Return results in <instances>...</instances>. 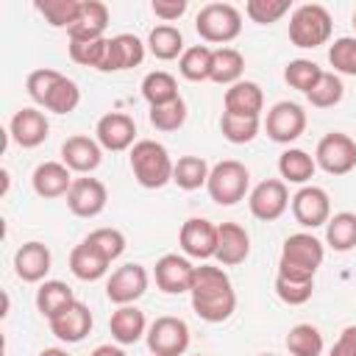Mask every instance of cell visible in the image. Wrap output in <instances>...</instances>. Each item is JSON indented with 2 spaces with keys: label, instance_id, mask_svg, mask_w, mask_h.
Listing matches in <instances>:
<instances>
[{
  "label": "cell",
  "instance_id": "obj_1",
  "mask_svg": "<svg viewBox=\"0 0 356 356\" xmlns=\"http://www.w3.org/2000/svg\"><path fill=\"white\" fill-rule=\"evenodd\" d=\"M189 298H192L195 314L206 323H225L236 309L234 284H231L228 273L222 267H214V264L195 267Z\"/></svg>",
  "mask_w": 356,
  "mask_h": 356
},
{
  "label": "cell",
  "instance_id": "obj_2",
  "mask_svg": "<svg viewBox=\"0 0 356 356\" xmlns=\"http://www.w3.org/2000/svg\"><path fill=\"white\" fill-rule=\"evenodd\" d=\"M131 172L139 186L145 189H161L164 184L172 181V159L167 147L156 139H139L131 147Z\"/></svg>",
  "mask_w": 356,
  "mask_h": 356
},
{
  "label": "cell",
  "instance_id": "obj_3",
  "mask_svg": "<svg viewBox=\"0 0 356 356\" xmlns=\"http://www.w3.org/2000/svg\"><path fill=\"white\" fill-rule=\"evenodd\" d=\"M325 259V248L314 234H289L281 248L278 259V273L292 275V278H314L317 267Z\"/></svg>",
  "mask_w": 356,
  "mask_h": 356
},
{
  "label": "cell",
  "instance_id": "obj_4",
  "mask_svg": "<svg viewBox=\"0 0 356 356\" xmlns=\"http://www.w3.org/2000/svg\"><path fill=\"white\" fill-rule=\"evenodd\" d=\"M331 31H334V19L328 8L320 3H303L289 17V42L295 47L314 50L331 39Z\"/></svg>",
  "mask_w": 356,
  "mask_h": 356
},
{
  "label": "cell",
  "instance_id": "obj_5",
  "mask_svg": "<svg viewBox=\"0 0 356 356\" xmlns=\"http://www.w3.org/2000/svg\"><path fill=\"white\" fill-rule=\"evenodd\" d=\"M195 31L203 42L228 44L242 33V14L231 3H206L195 17Z\"/></svg>",
  "mask_w": 356,
  "mask_h": 356
},
{
  "label": "cell",
  "instance_id": "obj_6",
  "mask_svg": "<svg viewBox=\"0 0 356 356\" xmlns=\"http://www.w3.org/2000/svg\"><path fill=\"white\" fill-rule=\"evenodd\" d=\"M248 186H250V172L236 159H225V161L214 164L211 172H209V181H206L209 197L217 206H234V203H239L248 195Z\"/></svg>",
  "mask_w": 356,
  "mask_h": 356
},
{
  "label": "cell",
  "instance_id": "obj_7",
  "mask_svg": "<svg viewBox=\"0 0 356 356\" xmlns=\"http://www.w3.org/2000/svg\"><path fill=\"white\" fill-rule=\"evenodd\" d=\"M145 342L153 356H184L189 348V325L172 314L156 317L147 325Z\"/></svg>",
  "mask_w": 356,
  "mask_h": 356
},
{
  "label": "cell",
  "instance_id": "obj_8",
  "mask_svg": "<svg viewBox=\"0 0 356 356\" xmlns=\"http://www.w3.org/2000/svg\"><path fill=\"white\" fill-rule=\"evenodd\" d=\"M314 161L328 175H348L356 167V142L342 131H331L317 142Z\"/></svg>",
  "mask_w": 356,
  "mask_h": 356
},
{
  "label": "cell",
  "instance_id": "obj_9",
  "mask_svg": "<svg viewBox=\"0 0 356 356\" xmlns=\"http://www.w3.org/2000/svg\"><path fill=\"white\" fill-rule=\"evenodd\" d=\"M264 131L273 142L278 145H289L295 139L303 136L306 131V111L303 106L292 103V100H281L275 103L270 111H267V120H264Z\"/></svg>",
  "mask_w": 356,
  "mask_h": 356
},
{
  "label": "cell",
  "instance_id": "obj_10",
  "mask_svg": "<svg viewBox=\"0 0 356 356\" xmlns=\"http://www.w3.org/2000/svg\"><path fill=\"white\" fill-rule=\"evenodd\" d=\"M289 200H292V197H289L286 184H284L281 178H267V181H261V184H256V186L250 189V195H248V209H250V214H253L256 220L273 222V220H278V217L286 211Z\"/></svg>",
  "mask_w": 356,
  "mask_h": 356
},
{
  "label": "cell",
  "instance_id": "obj_11",
  "mask_svg": "<svg viewBox=\"0 0 356 356\" xmlns=\"http://www.w3.org/2000/svg\"><path fill=\"white\" fill-rule=\"evenodd\" d=\"M147 270L136 261H128L122 267H117L108 281H106V298L117 306H131L134 300H139L147 289Z\"/></svg>",
  "mask_w": 356,
  "mask_h": 356
},
{
  "label": "cell",
  "instance_id": "obj_12",
  "mask_svg": "<svg viewBox=\"0 0 356 356\" xmlns=\"http://www.w3.org/2000/svg\"><path fill=\"white\" fill-rule=\"evenodd\" d=\"M95 139L103 150H111V153H122V150H131L136 142V122L134 117L122 114V111H108L97 120L95 125Z\"/></svg>",
  "mask_w": 356,
  "mask_h": 356
},
{
  "label": "cell",
  "instance_id": "obj_13",
  "mask_svg": "<svg viewBox=\"0 0 356 356\" xmlns=\"http://www.w3.org/2000/svg\"><path fill=\"white\" fill-rule=\"evenodd\" d=\"M289 206H292V217L303 228H320L331 220V200L323 186H300L292 195Z\"/></svg>",
  "mask_w": 356,
  "mask_h": 356
},
{
  "label": "cell",
  "instance_id": "obj_14",
  "mask_svg": "<svg viewBox=\"0 0 356 356\" xmlns=\"http://www.w3.org/2000/svg\"><path fill=\"white\" fill-rule=\"evenodd\" d=\"M178 245L189 259H214L217 253V225L206 217H189L178 231Z\"/></svg>",
  "mask_w": 356,
  "mask_h": 356
},
{
  "label": "cell",
  "instance_id": "obj_15",
  "mask_svg": "<svg viewBox=\"0 0 356 356\" xmlns=\"http://www.w3.org/2000/svg\"><path fill=\"white\" fill-rule=\"evenodd\" d=\"M106 200H108V192H106V184L97 181V178H75L70 192H67V209L75 214V217H97L103 209H106Z\"/></svg>",
  "mask_w": 356,
  "mask_h": 356
},
{
  "label": "cell",
  "instance_id": "obj_16",
  "mask_svg": "<svg viewBox=\"0 0 356 356\" xmlns=\"http://www.w3.org/2000/svg\"><path fill=\"white\" fill-rule=\"evenodd\" d=\"M153 278H156V286H159L164 295H181V292H189V289H192L195 264H192L186 256L164 253V256L156 261Z\"/></svg>",
  "mask_w": 356,
  "mask_h": 356
},
{
  "label": "cell",
  "instance_id": "obj_17",
  "mask_svg": "<svg viewBox=\"0 0 356 356\" xmlns=\"http://www.w3.org/2000/svg\"><path fill=\"white\" fill-rule=\"evenodd\" d=\"M8 134H11V139H14L19 147L31 150V147H39V145L50 136V122H47L44 111L28 106V108H19V111L11 117Z\"/></svg>",
  "mask_w": 356,
  "mask_h": 356
},
{
  "label": "cell",
  "instance_id": "obj_18",
  "mask_svg": "<svg viewBox=\"0 0 356 356\" xmlns=\"http://www.w3.org/2000/svg\"><path fill=\"white\" fill-rule=\"evenodd\" d=\"M50 264H53V256H50V248L44 242H22L14 253V273L17 278H22L25 284H39L44 281V275L50 273Z\"/></svg>",
  "mask_w": 356,
  "mask_h": 356
},
{
  "label": "cell",
  "instance_id": "obj_19",
  "mask_svg": "<svg viewBox=\"0 0 356 356\" xmlns=\"http://www.w3.org/2000/svg\"><path fill=\"white\" fill-rule=\"evenodd\" d=\"M47 323H50L53 337H58L61 342L75 345V342H81V339L89 337V331H92V312H89L86 303L72 300L64 312H58V314H56L53 320H47Z\"/></svg>",
  "mask_w": 356,
  "mask_h": 356
},
{
  "label": "cell",
  "instance_id": "obj_20",
  "mask_svg": "<svg viewBox=\"0 0 356 356\" xmlns=\"http://www.w3.org/2000/svg\"><path fill=\"white\" fill-rule=\"evenodd\" d=\"M61 161H64L72 172L89 175L92 170L100 167V161H103V147L97 145V139L83 136V134H75V136L64 139V145H61Z\"/></svg>",
  "mask_w": 356,
  "mask_h": 356
},
{
  "label": "cell",
  "instance_id": "obj_21",
  "mask_svg": "<svg viewBox=\"0 0 356 356\" xmlns=\"http://www.w3.org/2000/svg\"><path fill=\"white\" fill-rule=\"evenodd\" d=\"M250 256V236L239 222H220L217 225V253L214 259L222 267H236Z\"/></svg>",
  "mask_w": 356,
  "mask_h": 356
},
{
  "label": "cell",
  "instance_id": "obj_22",
  "mask_svg": "<svg viewBox=\"0 0 356 356\" xmlns=\"http://www.w3.org/2000/svg\"><path fill=\"white\" fill-rule=\"evenodd\" d=\"M72 181H75V178H72V170H70L64 161H42V164L33 170V175H31L33 192H36L39 197H47V200L67 195L70 186H72Z\"/></svg>",
  "mask_w": 356,
  "mask_h": 356
},
{
  "label": "cell",
  "instance_id": "obj_23",
  "mask_svg": "<svg viewBox=\"0 0 356 356\" xmlns=\"http://www.w3.org/2000/svg\"><path fill=\"white\" fill-rule=\"evenodd\" d=\"M106 28H108V6L100 0H83L81 17L67 31V36L70 42H95L106 36Z\"/></svg>",
  "mask_w": 356,
  "mask_h": 356
},
{
  "label": "cell",
  "instance_id": "obj_24",
  "mask_svg": "<svg viewBox=\"0 0 356 356\" xmlns=\"http://www.w3.org/2000/svg\"><path fill=\"white\" fill-rule=\"evenodd\" d=\"M142 58H145V42L134 33H117L108 39V56H106L103 72H120V70L139 67Z\"/></svg>",
  "mask_w": 356,
  "mask_h": 356
},
{
  "label": "cell",
  "instance_id": "obj_25",
  "mask_svg": "<svg viewBox=\"0 0 356 356\" xmlns=\"http://www.w3.org/2000/svg\"><path fill=\"white\" fill-rule=\"evenodd\" d=\"M225 111L239 117H259L264 108V92L256 81H236L225 89Z\"/></svg>",
  "mask_w": 356,
  "mask_h": 356
},
{
  "label": "cell",
  "instance_id": "obj_26",
  "mask_svg": "<svg viewBox=\"0 0 356 356\" xmlns=\"http://www.w3.org/2000/svg\"><path fill=\"white\" fill-rule=\"evenodd\" d=\"M108 328H111V339L117 345H134L147 334V320H145V312L136 309L134 303L117 306V312L108 320Z\"/></svg>",
  "mask_w": 356,
  "mask_h": 356
},
{
  "label": "cell",
  "instance_id": "obj_27",
  "mask_svg": "<svg viewBox=\"0 0 356 356\" xmlns=\"http://www.w3.org/2000/svg\"><path fill=\"white\" fill-rule=\"evenodd\" d=\"M70 273L81 281H100L108 273V261L86 242L75 245L70 253Z\"/></svg>",
  "mask_w": 356,
  "mask_h": 356
},
{
  "label": "cell",
  "instance_id": "obj_28",
  "mask_svg": "<svg viewBox=\"0 0 356 356\" xmlns=\"http://www.w3.org/2000/svg\"><path fill=\"white\" fill-rule=\"evenodd\" d=\"M317 170L314 156H309L300 147H289L278 156V172L284 184H306Z\"/></svg>",
  "mask_w": 356,
  "mask_h": 356
},
{
  "label": "cell",
  "instance_id": "obj_29",
  "mask_svg": "<svg viewBox=\"0 0 356 356\" xmlns=\"http://www.w3.org/2000/svg\"><path fill=\"white\" fill-rule=\"evenodd\" d=\"M147 50L159 58V61H172L184 56V36L175 25H156L147 33Z\"/></svg>",
  "mask_w": 356,
  "mask_h": 356
},
{
  "label": "cell",
  "instance_id": "obj_30",
  "mask_svg": "<svg viewBox=\"0 0 356 356\" xmlns=\"http://www.w3.org/2000/svg\"><path fill=\"white\" fill-rule=\"evenodd\" d=\"M245 72V56L234 47H217L211 56V81L222 83V86H234L236 81H242Z\"/></svg>",
  "mask_w": 356,
  "mask_h": 356
},
{
  "label": "cell",
  "instance_id": "obj_31",
  "mask_svg": "<svg viewBox=\"0 0 356 356\" xmlns=\"http://www.w3.org/2000/svg\"><path fill=\"white\" fill-rule=\"evenodd\" d=\"M209 172H211V167L206 164V159H200V156H181L175 161V167H172V184L178 189H184V192H195V189L206 186Z\"/></svg>",
  "mask_w": 356,
  "mask_h": 356
},
{
  "label": "cell",
  "instance_id": "obj_32",
  "mask_svg": "<svg viewBox=\"0 0 356 356\" xmlns=\"http://www.w3.org/2000/svg\"><path fill=\"white\" fill-rule=\"evenodd\" d=\"M75 300L72 289L64 284V281H42L39 289H36V309L42 312V317L53 320L58 312H64L70 303Z\"/></svg>",
  "mask_w": 356,
  "mask_h": 356
},
{
  "label": "cell",
  "instance_id": "obj_33",
  "mask_svg": "<svg viewBox=\"0 0 356 356\" xmlns=\"http://www.w3.org/2000/svg\"><path fill=\"white\" fill-rule=\"evenodd\" d=\"M325 242L337 253H348L356 248V214L339 211L325 222Z\"/></svg>",
  "mask_w": 356,
  "mask_h": 356
},
{
  "label": "cell",
  "instance_id": "obj_34",
  "mask_svg": "<svg viewBox=\"0 0 356 356\" xmlns=\"http://www.w3.org/2000/svg\"><path fill=\"white\" fill-rule=\"evenodd\" d=\"M211 56L214 50L206 44H192L184 50V56L178 58V72L186 81H211Z\"/></svg>",
  "mask_w": 356,
  "mask_h": 356
},
{
  "label": "cell",
  "instance_id": "obj_35",
  "mask_svg": "<svg viewBox=\"0 0 356 356\" xmlns=\"http://www.w3.org/2000/svg\"><path fill=\"white\" fill-rule=\"evenodd\" d=\"M36 11L47 19V25L53 28H72L75 19L81 17V8H83V0H36L33 3Z\"/></svg>",
  "mask_w": 356,
  "mask_h": 356
},
{
  "label": "cell",
  "instance_id": "obj_36",
  "mask_svg": "<svg viewBox=\"0 0 356 356\" xmlns=\"http://www.w3.org/2000/svg\"><path fill=\"white\" fill-rule=\"evenodd\" d=\"M78 103H81V89L67 75H58V81L50 86V92L42 100V106L53 114H70V111L78 108Z\"/></svg>",
  "mask_w": 356,
  "mask_h": 356
},
{
  "label": "cell",
  "instance_id": "obj_37",
  "mask_svg": "<svg viewBox=\"0 0 356 356\" xmlns=\"http://www.w3.org/2000/svg\"><path fill=\"white\" fill-rule=\"evenodd\" d=\"M142 97L147 100V106H161V103H170L178 95V81L164 72V70H156V72H147L142 78Z\"/></svg>",
  "mask_w": 356,
  "mask_h": 356
},
{
  "label": "cell",
  "instance_id": "obj_38",
  "mask_svg": "<svg viewBox=\"0 0 356 356\" xmlns=\"http://www.w3.org/2000/svg\"><path fill=\"white\" fill-rule=\"evenodd\" d=\"M286 350L292 356H320L323 353V334L309 323H298L286 334Z\"/></svg>",
  "mask_w": 356,
  "mask_h": 356
},
{
  "label": "cell",
  "instance_id": "obj_39",
  "mask_svg": "<svg viewBox=\"0 0 356 356\" xmlns=\"http://www.w3.org/2000/svg\"><path fill=\"white\" fill-rule=\"evenodd\" d=\"M147 120H150V125L156 131H164V134L178 131L186 122V103H184V97H175V100L161 103V106H150Z\"/></svg>",
  "mask_w": 356,
  "mask_h": 356
},
{
  "label": "cell",
  "instance_id": "obj_40",
  "mask_svg": "<svg viewBox=\"0 0 356 356\" xmlns=\"http://www.w3.org/2000/svg\"><path fill=\"white\" fill-rule=\"evenodd\" d=\"M259 128H261L259 117H239V114H228V111H222V117H220V131H222V136L231 145H248V142H253L256 134H259Z\"/></svg>",
  "mask_w": 356,
  "mask_h": 356
},
{
  "label": "cell",
  "instance_id": "obj_41",
  "mask_svg": "<svg viewBox=\"0 0 356 356\" xmlns=\"http://www.w3.org/2000/svg\"><path fill=\"white\" fill-rule=\"evenodd\" d=\"M323 72H325V70H320L312 58H292V61L284 67V81H286L292 89L309 95V92L314 89V83L320 81Z\"/></svg>",
  "mask_w": 356,
  "mask_h": 356
},
{
  "label": "cell",
  "instance_id": "obj_42",
  "mask_svg": "<svg viewBox=\"0 0 356 356\" xmlns=\"http://www.w3.org/2000/svg\"><path fill=\"white\" fill-rule=\"evenodd\" d=\"M275 295L286 306H303L314 295V278H292V275L278 273L275 275Z\"/></svg>",
  "mask_w": 356,
  "mask_h": 356
},
{
  "label": "cell",
  "instance_id": "obj_43",
  "mask_svg": "<svg viewBox=\"0 0 356 356\" xmlns=\"http://www.w3.org/2000/svg\"><path fill=\"white\" fill-rule=\"evenodd\" d=\"M86 245H92L108 264L114 261V259H120L122 253H125V234L120 231V228H95L86 239H83Z\"/></svg>",
  "mask_w": 356,
  "mask_h": 356
},
{
  "label": "cell",
  "instance_id": "obj_44",
  "mask_svg": "<svg viewBox=\"0 0 356 356\" xmlns=\"http://www.w3.org/2000/svg\"><path fill=\"white\" fill-rule=\"evenodd\" d=\"M345 95V86H342V78L337 72H323L320 81L314 83V89L306 95V100L314 106V108H331L342 100Z\"/></svg>",
  "mask_w": 356,
  "mask_h": 356
},
{
  "label": "cell",
  "instance_id": "obj_45",
  "mask_svg": "<svg viewBox=\"0 0 356 356\" xmlns=\"http://www.w3.org/2000/svg\"><path fill=\"white\" fill-rule=\"evenodd\" d=\"M106 56H108V39H95V42H70V58L81 67H92L100 70L106 67Z\"/></svg>",
  "mask_w": 356,
  "mask_h": 356
},
{
  "label": "cell",
  "instance_id": "obj_46",
  "mask_svg": "<svg viewBox=\"0 0 356 356\" xmlns=\"http://www.w3.org/2000/svg\"><path fill=\"white\" fill-rule=\"evenodd\" d=\"M328 64L339 75L356 78V36H339L328 47Z\"/></svg>",
  "mask_w": 356,
  "mask_h": 356
},
{
  "label": "cell",
  "instance_id": "obj_47",
  "mask_svg": "<svg viewBox=\"0 0 356 356\" xmlns=\"http://www.w3.org/2000/svg\"><path fill=\"white\" fill-rule=\"evenodd\" d=\"M292 3L289 0H248L245 3V14L256 22V25H273L278 22L284 14H289Z\"/></svg>",
  "mask_w": 356,
  "mask_h": 356
},
{
  "label": "cell",
  "instance_id": "obj_48",
  "mask_svg": "<svg viewBox=\"0 0 356 356\" xmlns=\"http://www.w3.org/2000/svg\"><path fill=\"white\" fill-rule=\"evenodd\" d=\"M150 11L159 19H164V25H167V22H175V19H181L186 14V0H153Z\"/></svg>",
  "mask_w": 356,
  "mask_h": 356
},
{
  "label": "cell",
  "instance_id": "obj_49",
  "mask_svg": "<svg viewBox=\"0 0 356 356\" xmlns=\"http://www.w3.org/2000/svg\"><path fill=\"white\" fill-rule=\"evenodd\" d=\"M331 356H356V325L342 328L339 339L331 348Z\"/></svg>",
  "mask_w": 356,
  "mask_h": 356
},
{
  "label": "cell",
  "instance_id": "obj_50",
  "mask_svg": "<svg viewBox=\"0 0 356 356\" xmlns=\"http://www.w3.org/2000/svg\"><path fill=\"white\" fill-rule=\"evenodd\" d=\"M89 356H125V350L117 348V345H97Z\"/></svg>",
  "mask_w": 356,
  "mask_h": 356
},
{
  "label": "cell",
  "instance_id": "obj_51",
  "mask_svg": "<svg viewBox=\"0 0 356 356\" xmlns=\"http://www.w3.org/2000/svg\"><path fill=\"white\" fill-rule=\"evenodd\" d=\"M39 356H70V353H67L64 348H44Z\"/></svg>",
  "mask_w": 356,
  "mask_h": 356
},
{
  "label": "cell",
  "instance_id": "obj_52",
  "mask_svg": "<svg viewBox=\"0 0 356 356\" xmlns=\"http://www.w3.org/2000/svg\"><path fill=\"white\" fill-rule=\"evenodd\" d=\"M350 19H353V28H356V11H353V17H350Z\"/></svg>",
  "mask_w": 356,
  "mask_h": 356
},
{
  "label": "cell",
  "instance_id": "obj_53",
  "mask_svg": "<svg viewBox=\"0 0 356 356\" xmlns=\"http://www.w3.org/2000/svg\"><path fill=\"white\" fill-rule=\"evenodd\" d=\"M259 356H275V353H259Z\"/></svg>",
  "mask_w": 356,
  "mask_h": 356
},
{
  "label": "cell",
  "instance_id": "obj_54",
  "mask_svg": "<svg viewBox=\"0 0 356 356\" xmlns=\"http://www.w3.org/2000/svg\"><path fill=\"white\" fill-rule=\"evenodd\" d=\"M197 356H200V353H197Z\"/></svg>",
  "mask_w": 356,
  "mask_h": 356
}]
</instances>
